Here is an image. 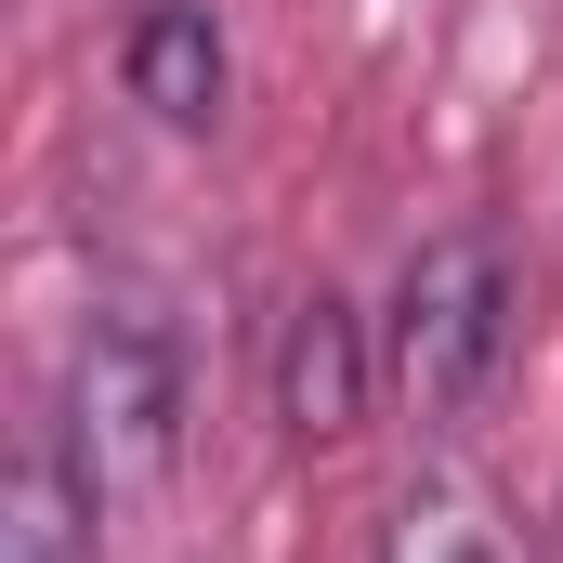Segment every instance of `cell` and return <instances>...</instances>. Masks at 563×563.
<instances>
[{
	"mask_svg": "<svg viewBox=\"0 0 563 563\" xmlns=\"http://www.w3.org/2000/svg\"><path fill=\"white\" fill-rule=\"evenodd\" d=\"M53 432L79 445L92 498L157 485V459H170V432H184V367H170V328H157L144 301H106V314H92L79 367H66V420H53Z\"/></svg>",
	"mask_w": 563,
	"mask_h": 563,
	"instance_id": "cell-1",
	"label": "cell"
},
{
	"mask_svg": "<svg viewBox=\"0 0 563 563\" xmlns=\"http://www.w3.org/2000/svg\"><path fill=\"white\" fill-rule=\"evenodd\" d=\"M380 563H498V538L472 525V498H407L394 538H380Z\"/></svg>",
	"mask_w": 563,
	"mask_h": 563,
	"instance_id": "cell-6",
	"label": "cell"
},
{
	"mask_svg": "<svg viewBox=\"0 0 563 563\" xmlns=\"http://www.w3.org/2000/svg\"><path fill=\"white\" fill-rule=\"evenodd\" d=\"M119 66H132V106H157L170 132L223 119V26H210V0H144Z\"/></svg>",
	"mask_w": 563,
	"mask_h": 563,
	"instance_id": "cell-4",
	"label": "cell"
},
{
	"mask_svg": "<svg viewBox=\"0 0 563 563\" xmlns=\"http://www.w3.org/2000/svg\"><path fill=\"white\" fill-rule=\"evenodd\" d=\"M92 472H79V445L66 432H26V459H13V485H0V563H92Z\"/></svg>",
	"mask_w": 563,
	"mask_h": 563,
	"instance_id": "cell-5",
	"label": "cell"
},
{
	"mask_svg": "<svg viewBox=\"0 0 563 563\" xmlns=\"http://www.w3.org/2000/svg\"><path fill=\"white\" fill-rule=\"evenodd\" d=\"M511 354V263L498 236H432L407 288H394V380L420 420H459Z\"/></svg>",
	"mask_w": 563,
	"mask_h": 563,
	"instance_id": "cell-2",
	"label": "cell"
},
{
	"mask_svg": "<svg viewBox=\"0 0 563 563\" xmlns=\"http://www.w3.org/2000/svg\"><path fill=\"white\" fill-rule=\"evenodd\" d=\"M276 420L301 445H341V432L367 420V328L328 301V288H301L276 328Z\"/></svg>",
	"mask_w": 563,
	"mask_h": 563,
	"instance_id": "cell-3",
	"label": "cell"
}]
</instances>
